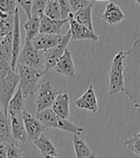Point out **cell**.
I'll return each instance as SVG.
<instances>
[{
    "label": "cell",
    "instance_id": "cell-1",
    "mask_svg": "<svg viewBox=\"0 0 140 158\" xmlns=\"http://www.w3.org/2000/svg\"><path fill=\"white\" fill-rule=\"evenodd\" d=\"M124 92L136 109H140V37L125 52L124 60Z\"/></svg>",
    "mask_w": 140,
    "mask_h": 158
},
{
    "label": "cell",
    "instance_id": "cell-2",
    "mask_svg": "<svg viewBox=\"0 0 140 158\" xmlns=\"http://www.w3.org/2000/svg\"><path fill=\"white\" fill-rule=\"evenodd\" d=\"M38 122H40L44 127H49V128H57L66 131L68 133H72L73 135H79L84 131L83 127L80 126H77L73 124L72 123H70L67 120L64 118H61L59 116H57L54 113L51 108L50 109H46L43 111L37 113L35 116Z\"/></svg>",
    "mask_w": 140,
    "mask_h": 158
},
{
    "label": "cell",
    "instance_id": "cell-3",
    "mask_svg": "<svg viewBox=\"0 0 140 158\" xmlns=\"http://www.w3.org/2000/svg\"><path fill=\"white\" fill-rule=\"evenodd\" d=\"M124 60H125L124 51L116 53L112 59V64L110 70V84H108V92L111 96L124 92V88H125Z\"/></svg>",
    "mask_w": 140,
    "mask_h": 158
},
{
    "label": "cell",
    "instance_id": "cell-4",
    "mask_svg": "<svg viewBox=\"0 0 140 158\" xmlns=\"http://www.w3.org/2000/svg\"><path fill=\"white\" fill-rule=\"evenodd\" d=\"M18 69V76H19V84L18 87L21 89L22 94L26 98L29 96L34 94L37 84L40 79L46 74L44 70H38L30 67L17 65Z\"/></svg>",
    "mask_w": 140,
    "mask_h": 158
},
{
    "label": "cell",
    "instance_id": "cell-5",
    "mask_svg": "<svg viewBox=\"0 0 140 158\" xmlns=\"http://www.w3.org/2000/svg\"><path fill=\"white\" fill-rule=\"evenodd\" d=\"M17 65L44 70V52L37 50L30 41H25L18 58Z\"/></svg>",
    "mask_w": 140,
    "mask_h": 158
},
{
    "label": "cell",
    "instance_id": "cell-6",
    "mask_svg": "<svg viewBox=\"0 0 140 158\" xmlns=\"http://www.w3.org/2000/svg\"><path fill=\"white\" fill-rule=\"evenodd\" d=\"M19 84V76L18 74L11 70L7 74V76L0 81V104H1L3 111L8 115V105L13 96L14 94V91L18 88Z\"/></svg>",
    "mask_w": 140,
    "mask_h": 158
},
{
    "label": "cell",
    "instance_id": "cell-7",
    "mask_svg": "<svg viewBox=\"0 0 140 158\" xmlns=\"http://www.w3.org/2000/svg\"><path fill=\"white\" fill-rule=\"evenodd\" d=\"M58 96L59 92L53 88L50 81H46L41 84L36 98L37 113H40L46 109H50Z\"/></svg>",
    "mask_w": 140,
    "mask_h": 158
},
{
    "label": "cell",
    "instance_id": "cell-8",
    "mask_svg": "<svg viewBox=\"0 0 140 158\" xmlns=\"http://www.w3.org/2000/svg\"><path fill=\"white\" fill-rule=\"evenodd\" d=\"M70 41H71V32L68 30L67 33L64 35L63 40L58 46L44 52V72L46 73L56 66L59 59L63 56L64 51L67 49L66 47Z\"/></svg>",
    "mask_w": 140,
    "mask_h": 158
},
{
    "label": "cell",
    "instance_id": "cell-9",
    "mask_svg": "<svg viewBox=\"0 0 140 158\" xmlns=\"http://www.w3.org/2000/svg\"><path fill=\"white\" fill-rule=\"evenodd\" d=\"M22 118L27 134V141L34 142L37 138H40L41 135H42L45 130V127L38 122L36 117H34L32 114H30L26 110H24L22 112Z\"/></svg>",
    "mask_w": 140,
    "mask_h": 158
},
{
    "label": "cell",
    "instance_id": "cell-10",
    "mask_svg": "<svg viewBox=\"0 0 140 158\" xmlns=\"http://www.w3.org/2000/svg\"><path fill=\"white\" fill-rule=\"evenodd\" d=\"M21 50V36H20V19H19V9L17 8L14 14V29H13V51H12V60L11 68L15 70L17 62Z\"/></svg>",
    "mask_w": 140,
    "mask_h": 158
},
{
    "label": "cell",
    "instance_id": "cell-11",
    "mask_svg": "<svg viewBox=\"0 0 140 158\" xmlns=\"http://www.w3.org/2000/svg\"><path fill=\"white\" fill-rule=\"evenodd\" d=\"M68 23L70 25V32H71V41H82V40H88V41L98 42V36L94 31H91L85 26L78 23L73 19V14L68 19Z\"/></svg>",
    "mask_w": 140,
    "mask_h": 158
},
{
    "label": "cell",
    "instance_id": "cell-12",
    "mask_svg": "<svg viewBox=\"0 0 140 158\" xmlns=\"http://www.w3.org/2000/svg\"><path fill=\"white\" fill-rule=\"evenodd\" d=\"M75 104L79 109L87 110V111H89L91 113L98 112L99 110L98 100L92 84L88 86V90L82 94V97L75 100Z\"/></svg>",
    "mask_w": 140,
    "mask_h": 158
},
{
    "label": "cell",
    "instance_id": "cell-13",
    "mask_svg": "<svg viewBox=\"0 0 140 158\" xmlns=\"http://www.w3.org/2000/svg\"><path fill=\"white\" fill-rule=\"evenodd\" d=\"M64 38V35H50V34H38L36 38L33 39L31 42L33 46L37 50L40 51H47L52 49L54 47L58 46L61 40Z\"/></svg>",
    "mask_w": 140,
    "mask_h": 158
},
{
    "label": "cell",
    "instance_id": "cell-14",
    "mask_svg": "<svg viewBox=\"0 0 140 158\" xmlns=\"http://www.w3.org/2000/svg\"><path fill=\"white\" fill-rule=\"evenodd\" d=\"M54 70L56 73L67 76L69 78L76 77V67L72 59V55L70 53L69 49H66L59 61L57 62L56 66L54 67Z\"/></svg>",
    "mask_w": 140,
    "mask_h": 158
},
{
    "label": "cell",
    "instance_id": "cell-15",
    "mask_svg": "<svg viewBox=\"0 0 140 158\" xmlns=\"http://www.w3.org/2000/svg\"><path fill=\"white\" fill-rule=\"evenodd\" d=\"M101 19L106 21L107 24L116 25L125 19L126 15L117 4L110 2L106 5L105 11L102 14V15H101Z\"/></svg>",
    "mask_w": 140,
    "mask_h": 158
},
{
    "label": "cell",
    "instance_id": "cell-16",
    "mask_svg": "<svg viewBox=\"0 0 140 158\" xmlns=\"http://www.w3.org/2000/svg\"><path fill=\"white\" fill-rule=\"evenodd\" d=\"M9 120H10V125H11V132L12 136L14 139L15 142H24L27 141V134L25 130L24 123H23L22 114L21 115H14L10 114Z\"/></svg>",
    "mask_w": 140,
    "mask_h": 158
},
{
    "label": "cell",
    "instance_id": "cell-17",
    "mask_svg": "<svg viewBox=\"0 0 140 158\" xmlns=\"http://www.w3.org/2000/svg\"><path fill=\"white\" fill-rule=\"evenodd\" d=\"M68 22V19H51L43 15L41 18V34H50V35H60L61 28Z\"/></svg>",
    "mask_w": 140,
    "mask_h": 158
},
{
    "label": "cell",
    "instance_id": "cell-18",
    "mask_svg": "<svg viewBox=\"0 0 140 158\" xmlns=\"http://www.w3.org/2000/svg\"><path fill=\"white\" fill-rule=\"evenodd\" d=\"M51 110L60 118L67 120L70 115L68 94H59V96L51 107Z\"/></svg>",
    "mask_w": 140,
    "mask_h": 158
},
{
    "label": "cell",
    "instance_id": "cell-19",
    "mask_svg": "<svg viewBox=\"0 0 140 158\" xmlns=\"http://www.w3.org/2000/svg\"><path fill=\"white\" fill-rule=\"evenodd\" d=\"M18 143L12 136L11 132V125L9 116L2 111L0 113V144H13Z\"/></svg>",
    "mask_w": 140,
    "mask_h": 158
},
{
    "label": "cell",
    "instance_id": "cell-20",
    "mask_svg": "<svg viewBox=\"0 0 140 158\" xmlns=\"http://www.w3.org/2000/svg\"><path fill=\"white\" fill-rule=\"evenodd\" d=\"M25 110V98L23 96L22 91L19 87H18L17 92L14 93L13 98H11L9 105H8V115H21Z\"/></svg>",
    "mask_w": 140,
    "mask_h": 158
},
{
    "label": "cell",
    "instance_id": "cell-21",
    "mask_svg": "<svg viewBox=\"0 0 140 158\" xmlns=\"http://www.w3.org/2000/svg\"><path fill=\"white\" fill-rule=\"evenodd\" d=\"M35 146L38 148L42 156H56L58 155V151L50 139L45 136L44 134L40 136L37 140L34 141Z\"/></svg>",
    "mask_w": 140,
    "mask_h": 158
},
{
    "label": "cell",
    "instance_id": "cell-22",
    "mask_svg": "<svg viewBox=\"0 0 140 158\" xmlns=\"http://www.w3.org/2000/svg\"><path fill=\"white\" fill-rule=\"evenodd\" d=\"M72 142H73L76 158H95L96 157V154L91 151L89 147L84 143V141L79 135H73Z\"/></svg>",
    "mask_w": 140,
    "mask_h": 158
},
{
    "label": "cell",
    "instance_id": "cell-23",
    "mask_svg": "<svg viewBox=\"0 0 140 158\" xmlns=\"http://www.w3.org/2000/svg\"><path fill=\"white\" fill-rule=\"evenodd\" d=\"M93 6H94V3L73 14V19L78 23L85 26L91 31H94V29H93V22H92V15H91Z\"/></svg>",
    "mask_w": 140,
    "mask_h": 158
},
{
    "label": "cell",
    "instance_id": "cell-24",
    "mask_svg": "<svg viewBox=\"0 0 140 158\" xmlns=\"http://www.w3.org/2000/svg\"><path fill=\"white\" fill-rule=\"evenodd\" d=\"M40 26H41V18L33 17L29 19L25 23L23 27L25 29V41L32 42L33 39L36 38L40 34Z\"/></svg>",
    "mask_w": 140,
    "mask_h": 158
},
{
    "label": "cell",
    "instance_id": "cell-25",
    "mask_svg": "<svg viewBox=\"0 0 140 158\" xmlns=\"http://www.w3.org/2000/svg\"><path fill=\"white\" fill-rule=\"evenodd\" d=\"M13 51V32L5 36L0 41V55L11 64Z\"/></svg>",
    "mask_w": 140,
    "mask_h": 158
},
{
    "label": "cell",
    "instance_id": "cell-26",
    "mask_svg": "<svg viewBox=\"0 0 140 158\" xmlns=\"http://www.w3.org/2000/svg\"><path fill=\"white\" fill-rule=\"evenodd\" d=\"M44 15L51 19H63L60 15V8L59 1H56V0H49V1H47V4H46L44 10Z\"/></svg>",
    "mask_w": 140,
    "mask_h": 158
},
{
    "label": "cell",
    "instance_id": "cell-27",
    "mask_svg": "<svg viewBox=\"0 0 140 158\" xmlns=\"http://www.w3.org/2000/svg\"><path fill=\"white\" fill-rule=\"evenodd\" d=\"M125 146L130 152L134 153L140 158V132L136 133L134 137L125 142Z\"/></svg>",
    "mask_w": 140,
    "mask_h": 158
},
{
    "label": "cell",
    "instance_id": "cell-28",
    "mask_svg": "<svg viewBox=\"0 0 140 158\" xmlns=\"http://www.w3.org/2000/svg\"><path fill=\"white\" fill-rule=\"evenodd\" d=\"M18 8V1L14 0H0V12L6 15H14Z\"/></svg>",
    "mask_w": 140,
    "mask_h": 158
},
{
    "label": "cell",
    "instance_id": "cell-29",
    "mask_svg": "<svg viewBox=\"0 0 140 158\" xmlns=\"http://www.w3.org/2000/svg\"><path fill=\"white\" fill-rule=\"evenodd\" d=\"M47 1H32V15L33 17H37V18H41L44 15V10Z\"/></svg>",
    "mask_w": 140,
    "mask_h": 158
},
{
    "label": "cell",
    "instance_id": "cell-30",
    "mask_svg": "<svg viewBox=\"0 0 140 158\" xmlns=\"http://www.w3.org/2000/svg\"><path fill=\"white\" fill-rule=\"evenodd\" d=\"M23 152L18 146V143L7 145V158H22Z\"/></svg>",
    "mask_w": 140,
    "mask_h": 158
},
{
    "label": "cell",
    "instance_id": "cell-31",
    "mask_svg": "<svg viewBox=\"0 0 140 158\" xmlns=\"http://www.w3.org/2000/svg\"><path fill=\"white\" fill-rule=\"evenodd\" d=\"M95 1H88V0H69V4L71 6L72 13H76L84 8H87L93 4Z\"/></svg>",
    "mask_w": 140,
    "mask_h": 158
},
{
    "label": "cell",
    "instance_id": "cell-32",
    "mask_svg": "<svg viewBox=\"0 0 140 158\" xmlns=\"http://www.w3.org/2000/svg\"><path fill=\"white\" fill-rule=\"evenodd\" d=\"M59 4H60V8L61 19H68L70 15L73 14L71 6L69 4V1L68 0H59Z\"/></svg>",
    "mask_w": 140,
    "mask_h": 158
},
{
    "label": "cell",
    "instance_id": "cell-33",
    "mask_svg": "<svg viewBox=\"0 0 140 158\" xmlns=\"http://www.w3.org/2000/svg\"><path fill=\"white\" fill-rule=\"evenodd\" d=\"M11 70H13L11 68V64L0 55V81L4 79Z\"/></svg>",
    "mask_w": 140,
    "mask_h": 158
},
{
    "label": "cell",
    "instance_id": "cell-34",
    "mask_svg": "<svg viewBox=\"0 0 140 158\" xmlns=\"http://www.w3.org/2000/svg\"><path fill=\"white\" fill-rule=\"evenodd\" d=\"M18 5L24 10L28 19L32 18V1H25V0H19L18 1Z\"/></svg>",
    "mask_w": 140,
    "mask_h": 158
},
{
    "label": "cell",
    "instance_id": "cell-35",
    "mask_svg": "<svg viewBox=\"0 0 140 158\" xmlns=\"http://www.w3.org/2000/svg\"><path fill=\"white\" fill-rule=\"evenodd\" d=\"M0 158H7V145L0 144Z\"/></svg>",
    "mask_w": 140,
    "mask_h": 158
},
{
    "label": "cell",
    "instance_id": "cell-36",
    "mask_svg": "<svg viewBox=\"0 0 140 158\" xmlns=\"http://www.w3.org/2000/svg\"><path fill=\"white\" fill-rule=\"evenodd\" d=\"M7 18H8V15L4 14V13H2V12H0V24H2V23L7 19Z\"/></svg>",
    "mask_w": 140,
    "mask_h": 158
},
{
    "label": "cell",
    "instance_id": "cell-37",
    "mask_svg": "<svg viewBox=\"0 0 140 158\" xmlns=\"http://www.w3.org/2000/svg\"><path fill=\"white\" fill-rule=\"evenodd\" d=\"M43 158H57L56 156H43Z\"/></svg>",
    "mask_w": 140,
    "mask_h": 158
},
{
    "label": "cell",
    "instance_id": "cell-38",
    "mask_svg": "<svg viewBox=\"0 0 140 158\" xmlns=\"http://www.w3.org/2000/svg\"><path fill=\"white\" fill-rule=\"evenodd\" d=\"M3 111V108H2V106H1V104H0V113H1Z\"/></svg>",
    "mask_w": 140,
    "mask_h": 158
},
{
    "label": "cell",
    "instance_id": "cell-39",
    "mask_svg": "<svg viewBox=\"0 0 140 158\" xmlns=\"http://www.w3.org/2000/svg\"><path fill=\"white\" fill-rule=\"evenodd\" d=\"M138 5H140V0H136V1H135Z\"/></svg>",
    "mask_w": 140,
    "mask_h": 158
}]
</instances>
